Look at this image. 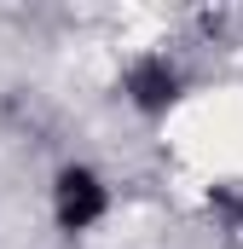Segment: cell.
<instances>
[{"label": "cell", "mask_w": 243, "mask_h": 249, "mask_svg": "<svg viewBox=\"0 0 243 249\" xmlns=\"http://www.w3.org/2000/svg\"><path fill=\"white\" fill-rule=\"evenodd\" d=\"M122 93L145 110V116H162L174 99H180V70L162 58V53H145V58L127 64V75H122Z\"/></svg>", "instance_id": "6da1fadb"}, {"label": "cell", "mask_w": 243, "mask_h": 249, "mask_svg": "<svg viewBox=\"0 0 243 249\" xmlns=\"http://www.w3.org/2000/svg\"><path fill=\"white\" fill-rule=\"evenodd\" d=\"M214 203H220L226 220H243V191H214Z\"/></svg>", "instance_id": "3957f363"}, {"label": "cell", "mask_w": 243, "mask_h": 249, "mask_svg": "<svg viewBox=\"0 0 243 249\" xmlns=\"http://www.w3.org/2000/svg\"><path fill=\"white\" fill-rule=\"evenodd\" d=\"M104 186L93 168H64L58 174V191H52V209H58V226L64 232H87L99 214H104Z\"/></svg>", "instance_id": "7a4b0ae2"}]
</instances>
